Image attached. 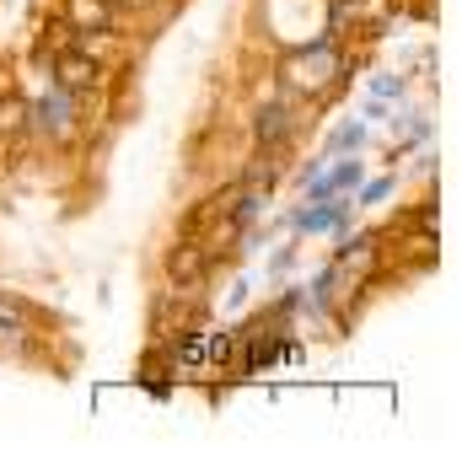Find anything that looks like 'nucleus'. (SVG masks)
Here are the masks:
<instances>
[{
  "instance_id": "nucleus-1",
  "label": "nucleus",
  "mask_w": 462,
  "mask_h": 451,
  "mask_svg": "<svg viewBox=\"0 0 462 451\" xmlns=\"http://www.w3.org/2000/svg\"><path fill=\"white\" fill-rule=\"evenodd\" d=\"M334 76H339V49H334V43H307V49H296V54L280 60V81H285L296 97L323 92Z\"/></svg>"
},
{
  "instance_id": "nucleus-2",
  "label": "nucleus",
  "mask_w": 462,
  "mask_h": 451,
  "mask_svg": "<svg viewBox=\"0 0 462 451\" xmlns=\"http://www.w3.org/2000/svg\"><path fill=\"white\" fill-rule=\"evenodd\" d=\"M210 253L194 242V236H178L172 247H167V263H162V274H167V285L172 290H189V296H199L205 290V274H210Z\"/></svg>"
},
{
  "instance_id": "nucleus-3",
  "label": "nucleus",
  "mask_w": 462,
  "mask_h": 451,
  "mask_svg": "<svg viewBox=\"0 0 462 451\" xmlns=\"http://www.w3.org/2000/svg\"><path fill=\"white\" fill-rule=\"evenodd\" d=\"M296 103H301V97L285 87V97H274V103L258 108V118H253V140H258V151H285V145L296 140V118H301Z\"/></svg>"
},
{
  "instance_id": "nucleus-4",
  "label": "nucleus",
  "mask_w": 462,
  "mask_h": 451,
  "mask_svg": "<svg viewBox=\"0 0 462 451\" xmlns=\"http://www.w3.org/2000/svg\"><path fill=\"white\" fill-rule=\"evenodd\" d=\"M76 118H81V103L65 92V87H54L49 97H38V103H27V134L38 129V134H54V140H70L76 134Z\"/></svg>"
},
{
  "instance_id": "nucleus-5",
  "label": "nucleus",
  "mask_w": 462,
  "mask_h": 451,
  "mask_svg": "<svg viewBox=\"0 0 462 451\" xmlns=\"http://www.w3.org/2000/svg\"><path fill=\"white\" fill-rule=\"evenodd\" d=\"M43 65H49L54 87H65L70 97H92V92L103 87V65H97V60H87L81 49H60V54H49Z\"/></svg>"
},
{
  "instance_id": "nucleus-6",
  "label": "nucleus",
  "mask_w": 462,
  "mask_h": 451,
  "mask_svg": "<svg viewBox=\"0 0 462 451\" xmlns=\"http://www.w3.org/2000/svg\"><path fill=\"white\" fill-rule=\"evenodd\" d=\"M65 22L76 32H103V27H118L124 32V11L108 5V0H65Z\"/></svg>"
},
{
  "instance_id": "nucleus-7",
  "label": "nucleus",
  "mask_w": 462,
  "mask_h": 451,
  "mask_svg": "<svg viewBox=\"0 0 462 451\" xmlns=\"http://www.w3.org/2000/svg\"><path fill=\"white\" fill-rule=\"evenodd\" d=\"M0 134L27 140V97L22 92H0Z\"/></svg>"
},
{
  "instance_id": "nucleus-8",
  "label": "nucleus",
  "mask_w": 462,
  "mask_h": 451,
  "mask_svg": "<svg viewBox=\"0 0 462 451\" xmlns=\"http://www.w3.org/2000/svg\"><path fill=\"white\" fill-rule=\"evenodd\" d=\"M108 5H118V11H151L156 0H108Z\"/></svg>"
}]
</instances>
